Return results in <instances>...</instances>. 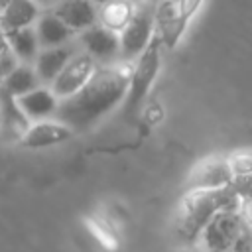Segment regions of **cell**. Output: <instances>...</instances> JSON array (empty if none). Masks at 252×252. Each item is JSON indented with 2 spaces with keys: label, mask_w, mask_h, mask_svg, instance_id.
Instances as JSON below:
<instances>
[{
  "label": "cell",
  "mask_w": 252,
  "mask_h": 252,
  "mask_svg": "<svg viewBox=\"0 0 252 252\" xmlns=\"http://www.w3.org/2000/svg\"><path fill=\"white\" fill-rule=\"evenodd\" d=\"M130 71L118 65L96 67L87 85L73 96L59 100L55 120L65 124L73 134L89 130L102 116L114 110L126 98Z\"/></svg>",
  "instance_id": "cell-1"
},
{
  "label": "cell",
  "mask_w": 252,
  "mask_h": 252,
  "mask_svg": "<svg viewBox=\"0 0 252 252\" xmlns=\"http://www.w3.org/2000/svg\"><path fill=\"white\" fill-rule=\"evenodd\" d=\"M240 199L232 187H222L217 191H189L175 215V234L183 244L199 242L201 232L220 211H238Z\"/></svg>",
  "instance_id": "cell-2"
},
{
  "label": "cell",
  "mask_w": 252,
  "mask_h": 252,
  "mask_svg": "<svg viewBox=\"0 0 252 252\" xmlns=\"http://www.w3.org/2000/svg\"><path fill=\"white\" fill-rule=\"evenodd\" d=\"M159 45L161 41L158 39V35L154 37V41L150 43V47L134 61V67L130 69V79H128V91H126V98H124V112L132 114L142 100L146 98L148 91L152 89L158 71H159Z\"/></svg>",
  "instance_id": "cell-3"
},
{
  "label": "cell",
  "mask_w": 252,
  "mask_h": 252,
  "mask_svg": "<svg viewBox=\"0 0 252 252\" xmlns=\"http://www.w3.org/2000/svg\"><path fill=\"white\" fill-rule=\"evenodd\" d=\"M154 32H156V20L154 12L150 8H138L134 10L132 18L128 24L120 30L118 39H120V61H136L154 41Z\"/></svg>",
  "instance_id": "cell-4"
},
{
  "label": "cell",
  "mask_w": 252,
  "mask_h": 252,
  "mask_svg": "<svg viewBox=\"0 0 252 252\" xmlns=\"http://www.w3.org/2000/svg\"><path fill=\"white\" fill-rule=\"evenodd\" d=\"M242 230L244 222L238 211H220L205 226L197 244H201L205 252H230Z\"/></svg>",
  "instance_id": "cell-5"
},
{
  "label": "cell",
  "mask_w": 252,
  "mask_h": 252,
  "mask_svg": "<svg viewBox=\"0 0 252 252\" xmlns=\"http://www.w3.org/2000/svg\"><path fill=\"white\" fill-rule=\"evenodd\" d=\"M94 71H96V63L87 53H77L49 85V91L55 94L57 100H65L73 96L77 91H81Z\"/></svg>",
  "instance_id": "cell-6"
},
{
  "label": "cell",
  "mask_w": 252,
  "mask_h": 252,
  "mask_svg": "<svg viewBox=\"0 0 252 252\" xmlns=\"http://www.w3.org/2000/svg\"><path fill=\"white\" fill-rule=\"evenodd\" d=\"M232 169L228 158H209L191 171L189 191H217L232 183Z\"/></svg>",
  "instance_id": "cell-7"
},
{
  "label": "cell",
  "mask_w": 252,
  "mask_h": 252,
  "mask_svg": "<svg viewBox=\"0 0 252 252\" xmlns=\"http://www.w3.org/2000/svg\"><path fill=\"white\" fill-rule=\"evenodd\" d=\"M79 41L85 47V53L93 61H112V59H118L120 55L118 33L104 26H93L81 32Z\"/></svg>",
  "instance_id": "cell-8"
},
{
  "label": "cell",
  "mask_w": 252,
  "mask_h": 252,
  "mask_svg": "<svg viewBox=\"0 0 252 252\" xmlns=\"http://www.w3.org/2000/svg\"><path fill=\"white\" fill-rule=\"evenodd\" d=\"M73 136V132L61 124L59 120H39L28 126V130L22 134L20 144L30 150H41L49 146H57L61 142H67Z\"/></svg>",
  "instance_id": "cell-9"
},
{
  "label": "cell",
  "mask_w": 252,
  "mask_h": 252,
  "mask_svg": "<svg viewBox=\"0 0 252 252\" xmlns=\"http://www.w3.org/2000/svg\"><path fill=\"white\" fill-rule=\"evenodd\" d=\"M53 14L73 33L85 32L96 26V20H98L96 6L91 0H59V4L53 8Z\"/></svg>",
  "instance_id": "cell-10"
},
{
  "label": "cell",
  "mask_w": 252,
  "mask_h": 252,
  "mask_svg": "<svg viewBox=\"0 0 252 252\" xmlns=\"http://www.w3.org/2000/svg\"><path fill=\"white\" fill-rule=\"evenodd\" d=\"M77 55V49L71 43H65L61 47H51V49H39L35 61H33V71L39 79V85L47 83L51 85L55 77L63 71V67Z\"/></svg>",
  "instance_id": "cell-11"
},
{
  "label": "cell",
  "mask_w": 252,
  "mask_h": 252,
  "mask_svg": "<svg viewBox=\"0 0 252 252\" xmlns=\"http://www.w3.org/2000/svg\"><path fill=\"white\" fill-rule=\"evenodd\" d=\"M16 104H18L20 112L26 116L28 122L30 120L39 122V120H49L51 116H55V110H57L59 100L55 98V94L49 89L37 87V89L30 91L28 94L18 96L16 98Z\"/></svg>",
  "instance_id": "cell-12"
},
{
  "label": "cell",
  "mask_w": 252,
  "mask_h": 252,
  "mask_svg": "<svg viewBox=\"0 0 252 252\" xmlns=\"http://www.w3.org/2000/svg\"><path fill=\"white\" fill-rule=\"evenodd\" d=\"M39 18V6L33 0H12L0 12V30L4 33L32 28Z\"/></svg>",
  "instance_id": "cell-13"
},
{
  "label": "cell",
  "mask_w": 252,
  "mask_h": 252,
  "mask_svg": "<svg viewBox=\"0 0 252 252\" xmlns=\"http://www.w3.org/2000/svg\"><path fill=\"white\" fill-rule=\"evenodd\" d=\"M35 37L39 43V49H51V47H61L65 43L71 41V37L75 35L53 12L43 14L37 18L35 22Z\"/></svg>",
  "instance_id": "cell-14"
},
{
  "label": "cell",
  "mask_w": 252,
  "mask_h": 252,
  "mask_svg": "<svg viewBox=\"0 0 252 252\" xmlns=\"http://www.w3.org/2000/svg\"><path fill=\"white\" fill-rule=\"evenodd\" d=\"M41 87L39 85V79L35 75V71L30 67V65H18L2 83H0V89L12 96V98H18V96H24L28 94L30 91Z\"/></svg>",
  "instance_id": "cell-15"
},
{
  "label": "cell",
  "mask_w": 252,
  "mask_h": 252,
  "mask_svg": "<svg viewBox=\"0 0 252 252\" xmlns=\"http://www.w3.org/2000/svg\"><path fill=\"white\" fill-rule=\"evenodd\" d=\"M6 39H8V47L14 53V57L20 59V61H24V65L35 61V57L39 53V43H37V37H35L33 28L8 32L6 33Z\"/></svg>",
  "instance_id": "cell-16"
},
{
  "label": "cell",
  "mask_w": 252,
  "mask_h": 252,
  "mask_svg": "<svg viewBox=\"0 0 252 252\" xmlns=\"http://www.w3.org/2000/svg\"><path fill=\"white\" fill-rule=\"evenodd\" d=\"M132 14H134V10L126 0H114V2L106 4V6H102V12H100L102 26L112 30V32H120L128 24Z\"/></svg>",
  "instance_id": "cell-17"
},
{
  "label": "cell",
  "mask_w": 252,
  "mask_h": 252,
  "mask_svg": "<svg viewBox=\"0 0 252 252\" xmlns=\"http://www.w3.org/2000/svg\"><path fill=\"white\" fill-rule=\"evenodd\" d=\"M228 165L232 169V175H246L252 173V152H240L228 158Z\"/></svg>",
  "instance_id": "cell-18"
},
{
  "label": "cell",
  "mask_w": 252,
  "mask_h": 252,
  "mask_svg": "<svg viewBox=\"0 0 252 252\" xmlns=\"http://www.w3.org/2000/svg\"><path fill=\"white\" fill-rule=\"evenodd\" d=\"M230 187L240 201H252V173L232 177Z\"/></svg>",
  "instance_id": "cell-19"
},
{
  "label": "cell",
  "mask_w": 252,
  "mask_h": 252,
  "mask_svg": "<svg viewBox=\"0 0 252 252\" xmlns=\"http://www.w3.org/2000/svg\"><path fill=\"white\" fill-rule=\"evenodd\" d=\"M238 213H240V217H242L244 226L252 230V201H240Z\"/></svg>",
  "instance_id": "cell-20"
},
{
  "label": "cell",
  "mask_w": 252,
  "mask_h": 252,
  "mask_svg": "<svg viewBox=\"0 0 252 252\" xmlns=\"http://www.w3.org/2000/svg\"><path fill=\"white\" fill-rule=\"evenodd\" d=\"M10 51V47H8V39H6V33L0 30V55H4V53H8Z\"/></svg>",
  "instance_id": "cell-21"
},
{
  "label": "cell",
  "mask_w": 252,
  "mask_h": 252,
  "mask_svg": "<svg viewBox=\"0 0 252 252\" xmlns=\"http://www.w3.org/2000/svg\"><path fill=\"white\" fill-rule=\"evenodd\" d=\"M94 6H106V4H110V2H114V0H91Z\"/></svg>",
  "instance_id": "cell-22"
},
{
  "label": "cell",
  "mask_w": 252,
  "mask_h": 252,
  "mask_svg": "<svg viewBox=\"0 0 252 252\" xmlns=\"http://www.w3.org/2000/svg\"><path fill=\"white\" fill-rule=\"evenodd\" d=\"M10 2H12V0H0V12H2V10H4V8L10 4Z\"/></svg>",
  "instance_id": "cell-23"
},
{
  "label": "cell",
  "mask_w": 252,
  "mask_h": 252,
  "mask_svg": "<svg viewBox=\"0 0 252 252\" xmlns=\"http://www.w3.org/2000/svg\"><path fill=\"white\" fill-rule=\"evenodd\" d=\"M171 252H191L189 248H175V250H171Z\"/></svg>",
  "instance_id": "cell-24"
},
{
  "label": "cell",
  "mask_w": 252,
  "mask_h": 252,
  "mask_svg": "<svg viewBox=\"0 0 252 252\" xmlns=\"http://www.w3.org/2000/svg\"><path fill=\"white\" fill-rule=\"evenodd\" d=\"M165 2H177L179 4V2H185V0H165Z\"/></svg>",
  "instance_id": "cell-25"
},
{
  "label": "cell",
  "mask_w": 252,
  "mask_h": 252,
  "mask_svg": "<svg viewBox=\"0 0 252 252\" xmlns=\"http://www.w3.org/2000/svg\"><path fill=\"white\" fill-rule=\"evenodd\" d=\"M33 2H35V0H33Z\"/></svg>",
  "instance_id": "cell-26"
}]
</instances>
